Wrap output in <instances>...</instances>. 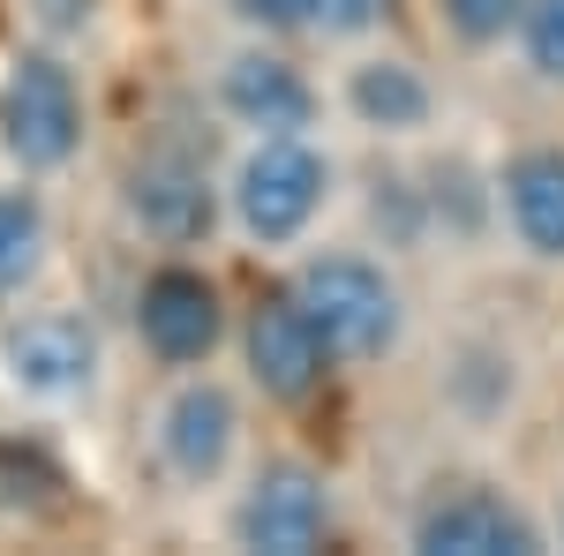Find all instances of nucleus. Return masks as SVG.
<instances>
[{
  "label": "nucleus",
  "instance_id": "obj_16",
  "mask_svg": "<svg viewBox=\"0 0 564 556\" xmlns=\"http://www.w3.org/2000/svg\"><path fill=\"white\" fill-rule=\"evenodd\" d=\"M520 8L527 0H444V23L467 45H489V39H505V31L520 23Z\"/></svg>",
  "mask_w": 564,
  "mask_h": 556
},
{
  "label": "nucleus",
  "instance_id": "obj_5",
  "mask_svg": "<svg viewBox=\"0 0 564 556\" xmlns=\"http://www.w3.org/2000/svg\"><path fill=\"white\" fill-rule=\"evenodd\" d=\"M135 331L143 346L159 353V361H212L218 331H226V308H218V286L204 271H188V263H166V271H151L143 279V294H135Z\"/></svg>",
  "mask_w": 564,
  "mask_h": 556
},
{
  "label": "nucleus",
  "instance_id": "obj_1",
  "mask_svg": "<svg viewBox=\"0 0 564 556\" xmlns=\"http://www.w3.org/2000/svg\"><path fill=\"white\" fill-rule=\"evenodd\" d=\"M294 301L308 308V324L324 331V346L339 361H377L399 339V294H391V279L377 263H354V257L308 263Z\"/></svg>",
  "mask_w": 564,
  "mask_h": 556
},
{
  "label": "nucleus",
  "instance_id": "obj_11",
  "mask_svg": "<svg viewBox=\"0 0 564 556\" xmlns=\"http://www.w3.org/2000/svg\"><path fill=\"white\" fill-rule=\"evenodd\" d=\"M226 106L263 135H294V129H308V113H316V90H308L286 61L241 53V61L226 68Z\"/></svg>",
  "mask_w": 564,
  "mask_h": 556
},
{
  "label": "nucleus",
  "instance_id": "obj_15",
  "mask_svg": "<svg viewBox=\"0 0 564 556\" xmlns=\"http://www.w3.org/2000/svg\"><path fill=\"white\" fill-rule=\"evenodd\" d=\"M520 39H527L534 76L564 84V0H527V8H520Z\"/></svg>",
  "mask_w": 564,
  "mask_h": 556
},
{
  "label": "nucleus",
  "instance_id": "obj_18",
  "mask_svg": "<svg viewBox=\"0 0 564 556\" xmlns=\"http://www.w3.org/2000/svg\"><path fill=\"white\" fill-rule=\"evenodd\" d=\"M234 15L263 23V31H294V23H308V0H234Z\"/></svg>",
  "mask_w": 564,
  "mask_h": 556
},
{
  "label": "nucleus",
  "instance_id": "obj_10",
  "mask_svg": "<svg viewBox=\"0 0 564 556\" xmlns=\"http://www.w3.org/2000/svg\"><path fill=\"white\" fill-rule=\"evenodd\" d=\"M234 399H226V391L218 384H188L174 399V406H166V428H159V436H166V459H174V473L181 481H212L218 467H226V451H234Z\"/></svg>",
  "mask_w": 564,
  "mask_h": 556
},
{
  "label": "nucleus",
  "instance_id": "obj_14",
  "mask_svg": "<svg viewBox=\"0 0 564 556\" xmlns=\"http://www.w3.org/2000/svg\"><path fill=\"white\" fill-rule=\"evenodd\" d=\"M39 249H45L39 196H0V294L23 286V279L39 271Z\"/></svg>",
  "mask_w": 564,
  "mask_h": 556
},
{
  "label": "nucleus",
  "instance_id": "obj_17",
  "mask_svg": "<svg viewBox=\"0 0 564 556\" xmlns=\"http://www.w3.org/2000/svg\"><path fill=\"white\" fill-rule=\"evenodd\" d=\"M391 15V0H308V23L332 31V39H361Z\"/></svg>",
  "mask_w": 564,
  "mask_h": 556
},
{
  "label": "nucleus",
  "instance_id": "obj_7",
  "mask_svg": "<svg viewBox=\"0 0 564 556\" xmlns=\"http://www.w3.org/2000/svg\"><path fill=\"white\" fill-rule=\"evenodd\" d=\"M129 211L143 218L151 241L188 249V241L212 233V181H204L196 159H181V151H151V159L129 173Z\"/></svg>",
  "mask_w": 564,
  "mask_h": 556
},
{
  "label": "nucleus",
  "instance_id": "obj_6",
  "mask_svg": "<svg viewBox=\"0 0 564 556\" xmlns=\"http://www.w3.org/2000/svg\"><path fill=\"white\" fill-rule=\"evenodd\" d=\"M241 346H249V377L286 406H302L308 391L324 384V361H332L324 331L308 324V308L294 294H263L241 324Z\"/></svg>",
  "mask_w": 564,
  "mask_h": 556
},
{
  "label": "nucleus",
  "instance_id": "obj_8",
  "mask_svg": "<svg viewBox=\"0 0 564 556\" xmlns=\"http://www.w3.org/2000/svg\"><path fill=\"white\" fill-rule=\"evenodd\" d=\"M414 549H430V556H527L534 549V526L505 497H489V489H452V497H436L430 512H422Z\"/></svg>",
  "mask_w": 564,
  "mask_h": 556
},
{
  "label": "nucleus",
  "instance_id": "obj_19",
  "mask_svg": "<svg viewBox=\"0 0 564 556\" xmlns=\"http://www.w3.org/2000/svg\"><path fill=\"white\" fill-rule=\"evenodd\" d=\"M31 8H39L45 31H84L90 23V0H31Z\"/></svg>",
  "mask_w": 564,
  "mask_h": 556
},
{
  "label": "nucleus",
  "instance_id": "obj_12",
  "mask_svg": "<svg viewBox=\"0 0 564 556\" xmlns=\"http://www.w3.org/2000/svg\"><path fill=\"white\" fill-rule=\"evenodd\" d=\"M505 204L534 257H564V151H520L505 166Z\"/></svg>",
  "mask_w": 564,
  "mask_h": 556
},
{
  "label": "nucleus",
  "instance_id": "obj_3",
  "mask_svg": "<svg viewBox=\"0 0 564 556\" xmlns=\"http://www.w3.org/2000/svg\"><path fill=\"white\" fill-rule=\"evenodd\" d=\"M324 188H332V173L302 135H263L249 151V166H241V181H234V211L257 241H294L308 218L324 211Z\"/></svg>",
  "mask_w": 564,
  "mask_h": 556
},
{
  "label": "nucleus",
  "instance_id": "obj_13",
  "mask_svg": "<svg viewBox=\"0 0 564 556\" xmlns=\"http://www.w3.org/2000/svg\"><path fill=\"white\" fill-rule=\"evenodd\" d=\"M354 113L369 121V129H422V113H430V84L414 76V68H399V61H369V68H354Z\"/></svg>",
  "mask_w": 564,
  "mask_h": 556
},
{
  "label": "nucleus",
  "instance_id": "obj_4",
  "mask_svg": "<svg viewBox=\"0 0 564 556\" xmlns=\"http://www.w3.org/2000/svg\"><path fill=\"white\" fill-rule=\"evenodd\" d=\"M324 526H332V497H324V473L302 459H271L234 519V534L263 556H308L324 542Z\"/></svg>",
  "mask_w": 564,
  "mask_h": 556
},
{
  "label": "nucleus",
  "instance_id": "obj_9",
  "mask_svg": "<svg viewBox=\"0 0 564 556\" xmlns=\"http://www.w3.org/2000/svg\"><path fill=\"white\" fill-rule=\"evenodd\" d=\"M98 369V339L76 316H31L8 331V377L31 391H84Z\"/></svg>",
  "mask_w": 564,
  "mask_h": 556
},
{
  "label": "nucleus",
  "instance_id": "obj_2",
  "mask_svg": "<svg viewBox=\"0 0 564 556\" xmlns=\"http://www.w3.org/2000/svg\"><path fill=\"white\" fill-rule=\"evenodd\" d=\"M0 143L23 166H68L84 143V98L53 53H23L0 84Z\"/></svg>",
  "mask_w": 564,
  "mask_h": 556
}]
</instances>
